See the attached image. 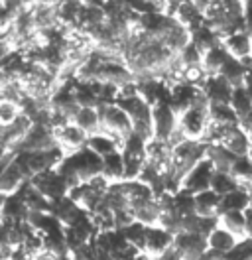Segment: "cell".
Listing matches in <instances>:
<instances>
[{"label":"cell","instance_id":"obj_33","mask_svg":"<svg viewBox=\"0 0 252 260\" xmlns=\"http://www.w3.org/2000/svg\"><path fill=\"white\" fill-rule=\"evenodd\" d=\"M175 55H177L179 63L183 65V67H197V65H201V59H203V51L197 48L191 40Z\"/></svg>","mask_w":252,"mask_h":260},{"label":"cell","instance_id":"obj_2","mask_svg":"<svg viewBox=\"0 0 252 260\" xmlns=\"http://www.w3.org/2000/svg\"><path fill=\"white\" fill-rule=\"evenodd\" d=\"M177 122L187 138L201 140L205 130L209 126V101H207V97L201 95L191 107L181 111L177 114Z\"/></svg>","mask_w":252,"mask_h":260},{"label":"cell","instance_id":"obj_37","mask_svg":"<svg viewBox=\"0 0 252 260\" xmlns=\"http://www.w3.org/2000/svg\"><path fill=\"white\" fill-rule=\"evenodd\" d=\"M242 16H244V28L252 36V0H242Z\"/></svg>","mask_w":252,"mask_h":260},{"label":"cell","instance_id":"obj_27","mask_svg":"<svg viewBox=\"0 0 252 260\" xmlns=\"http://www.w3.org/2000/svg\"><path fill=\"white\" fill-rule=\"evenodd\" d=\"M101 174L109 179L110 183L122 179V174H124V160H122V152H120V150L112 152L109 156H103V170H101Z\"/></svg>","mask_w":252,"mask_h":260},{"label":"cell","instance_id":"obj_28","mask_svg":"<svg viewBox=\"0 0 252 260\" xmlns=\"http://www.w3.org/2000/svg\"><path fill=\"white\" fill-rule=\"evenodd\" d=\"M134 211V219L146 225V227H152V225H158L160 221V213H162V207H160V201L158 199H152L148 203H142L138 207L132 209Z\"/></svg>","mask_w":252,"mask_h":260},{"label":"cell","instance_id":"obj_20","mask_svg":"<svg viewBox=\"0 0 252 260\" xmlns=\"http://www.w3.org/2000/svg\"><path fill=\"white\" fill-rule=\"evenodd\" d=\"M229 55L231 53L223 46V42L217 44V46H213V48H209L207 51H203V59H201L203 71L207 75H217L220 71V67H223V63L229 59Z\"/></svg>","mask_w":252,"mask_h":260},{"label":"cell","instance_id":"obj_9","mask_svg":"<svg viewBox=\"0 0 252 260\" xmlns=\"http://www.w3.org/2000/svg\"><path fill=\"white\" fill-rule=\"evenodd\" d=\"M201 91L207 97L209 105L211 103H231V95H233V85L223 79L220 75H207L205 81L201 83Z\"/></svg>","mask_w":252,"mask_h":260},{"label":"cell","instance_id":"obj_8","mask_svg":"<svg viewBox=\"0 0 252 260\" xmlns=\"http://www.w3.org/2000/svg\"><path fill=\"white\" fill-rule=\"evenodd\" d=\"M53 134L57 138V144L65 152V156H69V154L77 152L81 148H85L87 146V140H89V134L83 128H79L75 122H67V124H63L61 128H55Z\"/></svg>","mask_w":252,"mask_h":260},{"label":"cell","instance_id":"obj_36","mask_svg":"<svg viewBox=\"0 0 252 260\" xmlns=\"http://www.w3.org/2000/svg\"><path fill=\"white\" fill-rule=\"evenodd\" d=\"M22 113L20 105L8 99H0V126H6L10 122H14L18 114Z\"/></svg>","mask_w":252,"mask_h":260},{"label":"cell","instance_id":"obj_35","mask_svg":"<svg viewBox=\"0 0 252 260\" xmlns=\"http://www.w3.org/2000/svg\"><path fill=\"white\" fill-rule=\"evenodd\" d=\"M122 160H124V174L122 179H138L142 168L146 164V156H132L122 152Z\"/></svg>","mask_w":252,"mask_h":260},{"label":"cell","instance_id":"obj_6","mask_svg":"<svg viewBox=\"0 0 252 260\" xmlns=\"http://www.w3.org/2000/svg\"><path fill=\"white\" fill-rule=\"evenodd\" d=\"M177 113L173 111L168 103H160L156 107H152V128L154 136L160 140H166L172 136V132L177 128Z\"/></svg>","mask_w":252,"mask_h":260},{"label":"cell","instance_id":"obj_38","mask_svg":"<svg viewBox=\"0 0 252 260\" xmlns=\"http://www.w3.org/2000/svg\"><path fill=\"white\" fill-rule=\"evenodd\" d=\"M32 260H59V254L57 252H53L51 248H40L34 256H32Z\"/></svg>","mask_w":252,"mask_h":260},{"label":"cell","instance_id":"obj_15","mask_svg":"<svg viewBox=\"0 0 252 260\" xmlns=\"http://www.w3.org/2000/svg\"><path fill=\"white\" fill-rule=\"evenodd\" d=\"M252 201V195L246 185H238L236 189L229 191L227 195H220L219 213L225 211H244Z\"/></svg>","mask_w":252,"mask_h":260},{"label":"cell","instance_id":"obj_13","mask_svg":"<svg viewBox=\"0 0 252 260\" xmlns=\"http://www.w3.org/2000/svg\"><path fill=\"white\" fill-rule=\"evenodd\" d=\"M223 46L227 48V51L236 57V59H242L246 55H252V36L244 30H236V32L229 34L223 38Z\"/></svg>","mask_w":252,"mask_h":260},{"label":"cell","instance_id":"obj_25","mask_svg":"<svg viewBox=\"0 0 252 260\" xmlns=\"http://www.w3.org/2000/svg\"><path fill=\"white\" fill-rule=\"evenodd\" d=\"M209 120L220 124V126H236L240 124L238 116L233 111L231 105H225V103H211L209 105Z\"/></svg>","mask_w":252,"mask_h":260},{"label":"cell","instance_id":"obj_1","mask_svg":"<svg viewBox=\"0 0 252 260\" xmlns=\"http://www.w3.org/2000/svg\"><path fill=\"white\" fill-rule=\"evenodd\" d=\"M55 170L65 179L67 187H73L81 181H87V179L99 176L101 170H103V158L85 146L77 152H73V154H69V156H65Z\"/></svg>","mask_w":252,"mask_h":260},{"label":"cell","instance_id":"obj_4","mask_svg":"<svg viewBox=\"0 0 252 260\" xmlns=\"http://www.w3.org/2000/svg\"><path fill=\"white\" fill-rule=\"evenodd\" d=\"M215 174V166L211 164V160L203 158L201 162H197L187 174L181 179V189H185L189 193H199L205 189H211V179Z\"/></svg>","mask_w":252,"mask_h":260},{"label":"cell","instance_id":"obj_42","mask_svg":"<svg viewBox=\"0 0 252 260\" xmlns=\"http://www.w3.org/2000/svg\"><path fill=\"white\" fill-rule=\"evenodd\" d=\"M71 260H87V258H83V256H77V254H71Z\"/></svg>","mask_w":252,"mask_h":260},{"label":"cell","instance_id":"obj_30","mask_svg":"<svg viewBox=\"0 0 252 260\" xmlns=\"http://www.w3.org/2000/svg\"><path fill=\"white\" fill-rule=\"evenodd\" d=\"M229 174L240 183V185H248L252 179V158L250 156H236L235 162L231 164Z\"/></svg>","mask_w":252,"mask_h":260},{"label":"cell","instance_id":"obj_34","mask_svg":"<svg viewBox=\"0 0 252 260\" xmlns=\"http://www.w3.org/2000/svg\"><path fill=\"white\" fill-rule=\"evenodd\" d=\"M225 260H252V237H242L225 254Z\"/></svg>","mask_w":252,"mask_h":260},{"label":"cell","instance_id":"obj_17","mask_svg":"<svg viewBox=\"0 0 252 260\" xmlns=\"http://www.w3.org/2000/svg\"><path fill=\"white\" fill-rule=\"evenodd\" d=\"M220 144L227 148L233 156H248L252 140H250V136L246 134V130L238 124V126H235V128L225 136V140H223Z\"/></svg>","mask_w":252,"mask_h":260},{"label":"cell","instance_id":"obj_12","mask_svg":"<svg viewBox=\"0 0 252 260\" xmlns=\"http://www.w3.org/2000/svg\"><path fill=\"white\" fill-rule=\"evenodd\" d=\"M173 18H175L183 28H187L189 34L193 32L195 28H199L201 24H205L203 12L195 6L193 0H181V2L177 4L175 12H173Z\"/></svg>","mask_w":252,"mask_h":260},{"label":"cell","instance_id":"obj_3","mask_svg":"<svg viewBox=\"0 0 252 260\" xmlns=\"http://www.w3.org/2000/svg\"><path fill=\"white\" fill-rule=\"evenodd\" d=\"M30 183L40 191L42 195H46L49 201H55V199H61L67 195V183L65 179L59 176L57 170H46V172H40L36 176L30 178Z\"/></svg>","mask_w":252,"mask_h":260},{"label":"cell","instance_id":"obj_21","mask_svg":"<svg viewBox=\"0 0 252 260\" xmlns=\"http://www.w3.org/2000/svg\"><path fill=\"white\" fill-rule=\"evenodd\" d=\"M193 197H195V213L197 215H203V217H217L219 215L220 195H217L213 189L199 191Z\"/></svg>","mask_w":252,"mask_h":260},{"label":"cell","instance_id":"obj_10","mask_svg":"<svg viewBox=\"0 0 252 260\" xmlns=\"http://www.w3.org/2000/svg\"><path fill=\"white\" fill-rule=\"evenodd\" d=\"M173 244V235L170 231H166L160 225H152L146 229V248L144 252H148L150 256L156 258L158 254H162L166 248H170Z\"/></svg>","mask_w":252,"mask_h":260},{"label":"cell","instance_id":"obj_32","mask_svg":"<svg viewBox=\"0 0 252 260\" xmlns=\"http://www.w3.org/2000/svg\"><path fill=\"white\" fill-rule=\"evenodd\" d=\"M240 183L236 181L229 172H220V170H215L213 174V179H211V189L217 195H227L229 191L236 189Z\"/></svg>","mask_w":252,"mask_h":260},{"label":"cell","instance_id":"obj_5","mask_svg":"<svg viewBox=\"0 0 252 260\" xmlns=\"http://www.w3.org/2000/svg\"><path fill=\"white\" fill-rule=\"evenodd\" d=\"M99 114H101V130L118 132V134H124V136H128L132 132V120H130V116L116 103L101 105L99 107Z\"/></svg>","mask_w":252,"mask_h":260},{"label":"cell","instance_id":"obj_11","mask_svg":"<svg viewBox=\"0 0 252 260\" xmlns=\"http://www.w3.org/2000/svg\"><path fill=\"white\" fill-rule=\"evenodd\" d=\"M32 16H34V24L38 32L55 28L57 26V2H47V0L36 2L32 6Z\"/></svg>","mask_w":252,"mask_h":260},{"label":"cell","instance_id":"obj_40","mask_svg":"<svg viewBox=\"0 0 252 260\" xmlns=\"http://www.w3.org/2000/svg\"><path fill=\"white\" fill-rule=\"evenodd\" d=\"M240 126L246 130V134L250 136V140H252V113L244 118V120H240Z\"/></svg>","mask_w":252,"mask_h":260},{"label":"cell","instance_id":"obj_29","mask_svg":"<svg viewBox=\"0 0 252 260\" xmlns=\"http://www.w3.org/2000/svg\"><path fill=\"white\" fill-rule=\"evenodd\" d=\"M87 148L93 150L94 154L101 156V158H103V156H109V154L118 150L116 144L112 142V138H110L107 132H103V130H99V132H94V134H89Z\"/></svg>","mask_w":252,"mask_h":260},{"label":"cell","instance_id":"obj_16","mask_svg":"<svg viewBox=\"0 0 252 260\" xmlns=\"http://www.w3.org/2000/svg\"><path fill=\"white\" fill-rule=\"evenodd\" d=\"M160 40L164 42V46L168 49H172L173 53H177L179 49L183 48L185 44H189V40H191V34H189L187 28H183L175 18H173L172 22H170V26L162 32L160 36Z\"/></svg>","mask_w":252,"mask_h":260},{"label":"cell","instance_id":"obj_26","mask_svg":"<svg viewBox=\"0 0 252 260\" xmlns=\"http://www.w3.org/2000/svg\"><path fill=\"white\" fill-rule=\"evenodd\" d=\"M217 75H220L223 79H227L233 87H238V85L244 83L246 67L242 65L240 59H236V57H233V55H229V59L223 63V67H220V71L217 73Z\"/></svg>","mask_w":252,"mask_h":260},{"label":"cell","instance_id":"obj_31","mask_svg":"<svg viewBox=\"0 0 252 260\" xmlns=\"http://www.w3.org/2000/svg\"><path fill=\"white\" fill-rule=\"evenodd\" d=\"M146 229H148L146 225L134 221V223H130V225H126V227L118 229V231L122 233L126 243L136 246L138 250H144V248H146Z\"/></svg>","mask_w":252,"mask_h":260},{"label":"cell","instance_id":"obj_43","mask_svg":"<svg viewBox=\"0 0 252 260\" xmlns=\"http://www.w3.org/2000/svg\"><path fill=\"white\" fill-rule=\"evenodd\" d=\"M246 187H248V191H250V195H252V179L248 181V185H246Z\"/></svg>","mask_w":252,"mask_h":260},{"label":"cell","instance_id":"obj_39","mask_svg":"<svg viewBox=\"0 0 252 260\" xmlns=\"http://www.w3.org/2000/svg\"><path fill=\"white\" fill-rule=\"evenodd\" d=\"M244 223H246V237H252V201L244 209Z\"/></svg>","mask_w":252,"mask_h":260},{"label":"cell","instance_id":"obj_19","mask_svg":"<svg viewBox=\"0 0 252 260\" xmlns=\"http://www.w3.org/2000/svg\"><path fill=\"white\" fill-rule=\"evenodd\" d=\"M236 243H238V237H235L233 233H229L227 229H223L219 223H217V227L207 235V248L219 252L223 256H225Z\"/></svg>","mask_w":252,"mask_h":260},{"label":"cell","instance_id":"obj_22","mask_svg":"<svg viewBox=\"0 0 252 260\" xmlns=\"http://www.w3.org/2000/svg\"><path fill=\"white\" fill-rule=\"evenodd\" d=\"M229 105L233 107V111L236 113L238 120H244L252 113V93L244 85L233 87V95H231V103Z\"/></svg>","mask_w":252,"mask_h":260},{"label":"cell","instance_id":"obj_24","mask_svg":"<svg viewBox=\"0 0 252 260\" xmlns=\"http://www.w3.org/2000/svg\"><path fill=\"white\" fill-rule=\"evenodd\" d=\"M73 122L79 128H83L87 134H94L101 130V114L99 107H79L77 114L73 118Z\"/></svg>","mask_w":252,"mask_h":260},{"label":"cell","instance_id":"obj_23","mask_svg":"<svg viewBox=\"0 0 252 260\" xmlns=\"http://www.w3.org/2000/svg\"><path fill=\"white\" fill-rule=\"evenodd\" d=\"M217 223L235 237L242 239L246 237V223H244V211H225L217 215Z\"/></svg>","mask_w":252,"mask_h":260},{"label":"cell","instance_id":"obj_7","mask_svg":"<svg viewBox=\"0 0 252 260\" xmlns=\"http://www.w3.org/2000/svg\"><path fill=\"white\" fill-rule=\"evenodd\" d=\"M53 146H57V138H55L53 130L44 124H32L28 134L18 142L16 154L22 150H49Z\"/></svg>","mask_w":252,"mask_h":260},{"label":"cell","instance_id":"obj_14","mask_svg":"<svg viewBox=\"0 0 252 260\" xmlns=\"http://www.w3.org/2000/svg\"><path fill=\"white\" fill-rule=\"evenodd\" d=\"M173 246L181 252V256L195 254V252L207 250V239L197 233H191V231H179L173 235Z\"/></svg>","mask_w":252,"mask_h":260},{"label":"cell","instance_id":"obj_41","mask_svg":"<svg viewBox=\"0 0 252 260\" xmlns=\"http://www.w3.org/2000/svg\"><path fill=\"white\" fill-rule=\"evenodd\" d=\"M132 260H154V256H150L148 252H138Z\"/></svg>","mask_w":252,"mask_h":260},{"label":"cell","instance_id":"obj_18","mask_svg":"<svg viewBox=\"0 0 252 260\" xmlns=\"http://www.w3.org/2000/svg\"><path fill=\"white\" fill-rule=\"evenodd\" d=\"M26 174L22 172V168L18 166L16 160L8 164L2 172H0V191L6 195H12L20 189V185L26 181Z\"/></svg>","mask_w":252,"mask_h":260}]
</instances>
